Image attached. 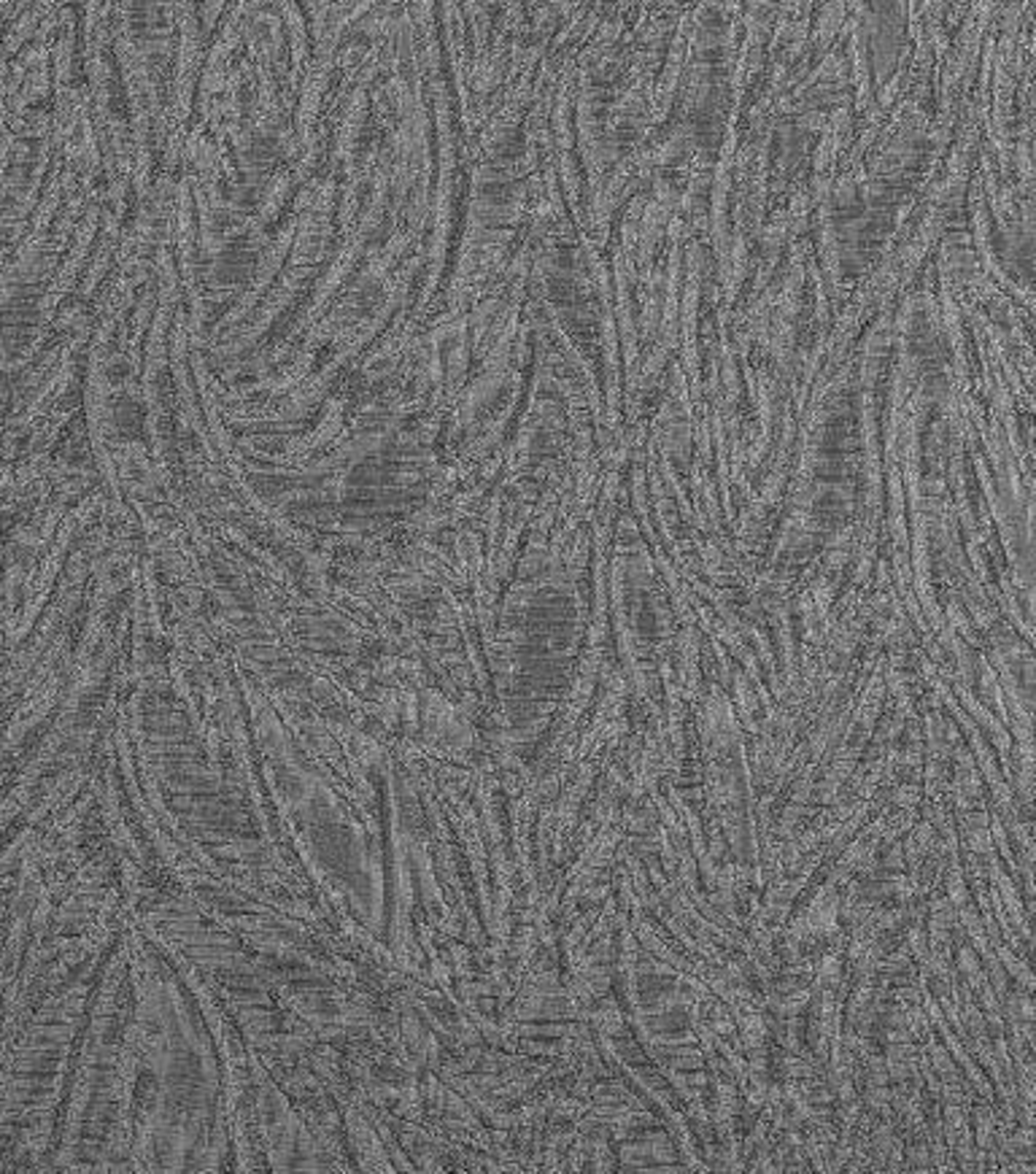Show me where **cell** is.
<instances>
[{
    "instance_id": "6da1fadb",
    "label": "cell",
    "mask_w": 1036,
    "mask_h": 1174,
    "mask_svg": "<svg viewBox=\"0 0 1036 1174\" xmlns=\"http://www.w3.org/2000/svg\"><path fill=\"white\" fill-rule=\"evenodd\" d=\"M278 3H282L284 11H287L289 28H292V38H295V74H300V71H303V54H305L303 14H300V8H297L295 0H278Z\"/></svg>"
}]
</instances>
